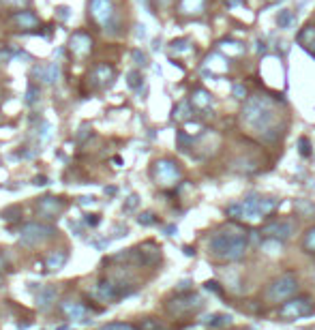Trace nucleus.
I'll use <instances>...</instances> for the list:
<instances>
[{"label":"nucleus","mask_w":315,"mask_h":330,"mask_svg":"<svg viewBox=\"0 0 315 330\" xmlns=\"http://www.w3.org/2000/svg\"><path fill=\"white\" fill-rule=\"evenodd\" d=\"M240 129L264 144H274L287 131L289 118L283 99L270 94H251L238 114Z\"/></svg>","instance_id":"f257e3e1"},{"label":"nucleus","mask_w":315,"mask_h":330,"mask_svg":"<svg viewBox=\"0 0 315 330\" xmlns=\"http://www.w3.org/2000/svg\"><path fill=\"white\" fill-rule=\"evenodd\" d=\"M253 234V232H251ZM251 234L238 221L221 223L206 240V253L219 264H234L244 260Z\"/></svg>","instance_id":"f03ea898"},{"label":"nucleus","mask_w":315,"mask_h":330,"mask_svg":"<svg viewBox=\"0 0 315 330\" xmlns=\"http://www.w3.org/2000/svg\"><path fill=\"white\" fill-rule=\"evenodd\" d=\"M279 208V199L274 197H264L257 193H251L240 202H234L225 208L231 221H242V223H257L264 219H270L274 215V210Z\"/></svg>","instance_id":"7ed1b4c3"},{"label":"nucleus","mask_w":315,"mask_h":330,"mask_svg":"<svg viewBox=\"0 0 315 330\" xmlns=\"http://www.w3.org/2000/svg\"><path fill=\"white\" fill-rule=\"evenodd\" d=\"M300 289V277L296 270H283L268 281V285L264 287L262 298L266 305H279V302L289 300L292 296L298 294Z\"/></svg>","instance_id":"20e7f679"},{"label":"nucleus","mask_w":315,"mask_h":330,"mask_svg":"<svg viewBox=\"0 0 315 330\" xmlns=\"http://www.w3.org/2000/svg\"><path fill=\"white\" fill-rule=\"evenodd\" d=\"M315 315V298L309 294H296L276 307V318L283 322H294Z\"/></svg>","instance_id":"39448f33"},{"label":"nucleus","mask_w":315,"mask_h":330,"mask_svg":"<svg viewBox=\"0 0 315 330\" xmlns=\"http://www.w3.org/2000/svg\"><path fill=\"white\" fill-rule=\"evenodd\" d=\"M204 309V298L197 292H178L176 296H172L170 300H165V311L172 318H189L195 315Z\"/></svg>","instance_id":"423d86ee"},{"label":"nucleus","mask_w":315,"mask_h":330,"mask_svg":"<svg viewBox=\"0 0 315 330\" xmlns=\"http://www.w3.org/2000/svg\"><path fill=\"white\" fill-rule=\"evenodd\" d=\"M150 176L159 187H174L180 183V178H182V167H180L178 161L163 157V159H157L152 163Z\"/></svg>","instance_id":"0eeeda50"},{"label":"nucleus","mask_w":315,"mask_h":330,"mask_svg":"<svg viewBox=\"0 0 315 330\" xmlns=\"http://www.w3.org/2000/svg\"><path fill=\"white\" fill-rule=\"evenodd\" d=\"M90 17L96 26H101L103 30L116 32V19H118V6L116 0H90L88 2Z\"/></svg>","instance_id":"6e6552de"},{"label":"nucleus","mask_w":315,"mask_h":330,"mask_svg":"<svg viewBox=\"0 0 315 330\" xmlns=\"http://www.w3.org/2000/svg\"><path fill=\"white\" fill-rule=\"evenodd\" d=\"M133 287H129V283H114V281H101L96 283L92 289V296L101 302H114L122 298V296L131 294Z\"/></svg>","instance_id":"1a4fd4ad"},{"label":"nucleus","mask_w":315,"mask_h":330,"mask_svg":"<svg viewBox=\"0 0 315 330\" xmlns=\"http://www.w3.org/2000/svg\"><path fill=\"white\" fill-rule=\"evenodd\" d=\"M296 232V223L292 219H274V221L266 223L264 228L260 230V236L264 238H274V240H287V238H292Z\"/></svg>","instance_id":"9d476101"},{"label":"nucleus","mask_w":315,"mask_h":330,"mask_svg":"<svg viewBox=\"0 0 315 330\" xmlns=\"http://www.w3.org/2000/svg\"><path fill=\"white\" fill-rule=\"evenodd\" d=\"M47 236H49V230L45 228V225L30 223V225H26V228L22 230V234H19V240H22V244H26V247H35V244L43 242Z\"/></svg>","instance_id":"9b49d317"},{"label":"nucleus","mask_w":315,"mask_h":330,"mask_svg":"<svg viewBox=\"0 0 315 330\" xmlns=\"http://www.w3.org/2000/svg\"><path fill=\"white\" fill-rule=\"evenodd\" d=\"M114 69L109 67V64H96V67L90 71V75H88V80L94 84V86H99V88H105L112 84L114 80Z\"/></svg>","instance_id":"f8f14e48"},{"label":"nucleus","mask_w":315,"mask_h":330,"mask_svg":"<svg viewBox=\"0 0 315 330\" xmlns=\"http://www.w3.org/2000/svg\"><path fill=\"white\" fill-rule=\"evenodd\" d=\"M69 47H71V51H73L77 58L86 56L88 51H90V47H92V41H90L88 32H84V30L75 32V35L71 37V41H69Z\"/></svg>","instance_id":"ddd939ff"},{"label":"nucleus","mask_w":315,"mask_h":330,"mask_svg":"<svg viewBox=\"0 0 315 330\" xmlns=\"http://www.w3.org/2000/svg\"><path fill=\"white\" fill-rule=\"evenodd\" d=\"M62 313L67 315L69 320H75V322H88V311L82 302H75V300H64L62 302Z\"/></svg>","instance_id":"4468645a"},{"label":"nucleus","mask_w":315,"mask_h":330,"mask_svg":"<svg viewBox=\"0 0 315 330\" xmlns=\"http://www.w3.org/2000/svg\"><path fill=\"white\" fill-rule=\"evenodd\" d=\"M206 6H208V0H180L178 11L186 17H197L206 11Z\"/></svg>","instance_id":"2eb2a0df"},{"label":"nucleus","mask_w":315,"mask_h":330,"mask_svg":"<svg viewBox=\"0 0 315 330\" xmlns=\"http://www.w3.org/2000/svg\"><path fill=\"white\" fill-rule=\"evenodd\" d=\"M35 75L45 84H54L60 80V67H58L56 62H49V64H45V67H37Z\"/></svg>","instance_id":"dca6fc26"},{"label":"nucleus","mask_w":315,"mask_h":330,"mask_svg":"<svg viewBox=\"0 0 315 330\" xmlns=\"http://www.w3.org/2000/svg\"><path fill=\"white\" fill-rule=\"evenodd\" d=\"M62 206H67V204H62L58 197H41L39 199V212L45 215V217L58 215V212L62 210Z\"/></svg>","instance_id":"f3484780"},{"label":"nucleus","mask_w":315,"mask_h":330,"mask_svg":"<svg viewBox=\"0 0 315 330\" xmlns=\"http://www.w3.org/2000/svg\"><path fill=\"white\" fill-rule=\"evenodd\" d=\"M67 260H69L67 251H64V249H56V251H51V253L47 255V260H45V268L51 270V273H56V270L64 268Z\"/></svg>","instance_id":"a211bd4d"},{"label":"nucleus","mask_w":315,"mask_h":330,"mask_svg":"<svg viewBox=\"0 0 315 330\" xmlns=\"http://www.w3.org/2000/svg\"><path fill=\"white\" fill-rule=\"evenodd\" d=\"M58 298V292H56V287H43V289H39V294H37V305L41 307V309H49L51 305L56 302Z\"/></svg>","instance_id":"6ab92c4d"},{"label":"nucleus","mask_w":315,"mask_h":330,"mask_svg":"<svg viewBox=\"0 0 315 330\" xmlns=\"http://www.w3.org/2000/svg\"><path fill=\"white\" fill-rule=\"evenodd\" d=\"M204 326H210V328H227L231 326V315H225V313H210L206 315L202 320Z\"/></svg>","instance_id":"aec40b11"},{"label":"nucleus","mask_w":315,"mask_h":330,"mask_svg":"<svg viewBox=\"0 0 315 330\" xmlns=\"http://www.w3.org/2000/svg\"><path fill=\"white\" fill-rule=\"evenodd\" d=\"M210 103H212V94H210V93H206L204 88L193 90V94H191V105H193V107L204 109V107H208Z\"/></svg>","instance_id":"412c9836"},{"label":"nucleus","mask_w":315,"mask_h":330,"mask_svg":"<svg viewBox=\"0 0 315 330\" xmlns=\"http://www.w3.org/2000/svg\"><path fill=\"white\" fill-rule=\"evenodd\" d=\"M300 249L305 251V253H309V255H315V225H311V228L302 234Z\"/></svg>","instance_id":"4be33fe9"},{"label":"nucleus","mask_w":315,"mask_h":330,"mask_svg":"<svg viewBox=\"0 0 315 330\" xmlns=\"http://www.w3.org/2000/svg\"><path fill=\"white\" fill-rule=\"evenodd\" d=\"M15 22L19 26H24V28H30V26H37L39 24V17L35 15V13H30V11H22V13H15Z\"/></svg>","instance_id":"5701e85b"},{"label":"nucleus","mask_w":315,"mask_h":330,"mask_svg":"<svg viewBox=\"0 0 315 330\" xmlns=\"http://www.w3.org/2000/svg\"><path fill=\"white\" fill-rule=\"evenodd\" d=\"M276 22H279L281 28H289V26H292V22H294V13L289 11V9L281 11V13H279V17H276Z\"/></svg>","instance_id":"b1692460"},{"label":"nucleus","mask_w":315,"mask_h":330,"mask_svg":"<svg viewBox=\"0 0 315 330\" xmlns=\"http://www.w3.org/2000/svg\"><path fill=\"white\" fill-rule=\"evenodd\" d=\"M101 330H139L133 324H125V322H112V324H105Z\"/></svg>","instance_id":"393cba45"},{"label":"nucleus","mask_w":315,"mask_h":330,"mask_svg":"<svg viewBox=\"0 0 315 330\" xmlns=\"http://www.w3.org/2000/svg\"><path fill=\"white\" fill-rule=\"evenodd\" d=\"M139 330H165V326L161 324L159 320H150V318H148V320H144L139 324Z\"/></svg>","instance_id":"a878e982"},{"label":"nucleus","mask_w":315,"mask_h":330,"mask_svg":"<svg viewBox=\"0 0 315 330\" xmlns=\"http://www.w3.org/2000/svg\"><path fill=\"white\" fill-rule=\"evenodd\" d=\"M137 223L139 225H154L157 223V217H154V212H141L137 217Z\"/></svg>","instance_id":"bb28decb"},{"label":"nucleus","mask_w":315,"mask_h":330,"mask_svg":"<svg viewBox=\"0 0 315 330\" xmlns=\"http://www.w3.org/2000/svg\"><path fill=\"white\" fill-rule=\"evenodd\" d=\"M204 287L208 289V292L217 294V296H223V287H221V283H219V281H206Z\"/></svg>","instance_id":"cd10ccee"},{"label":"nucleus","mask_w":315,"mask_h":330,"mask_svg":"<svg viewBox=\"0 0 315 330\" xmlns=\"http://www.w3.org/2000/svg\"><path fill=\"white\" fill-rule=\"evenodd\" d=\"M129 86H131V88H139L141 86V75L137 73V71L129 73Z\"/></svg>","instance_id":"c85d7f7f"},{"label":"nucleus","mask_w":315,"mask_h":330,"mask_svg":"<svg viewBox=\"0 0 315 330\" xmlns=\"http://www.w3.org/2000/svg\"><path fill=\"white\" fill-rule=\"evenodd\" d=\"M298 146H300V154H302V157H309V154H311V150H309L311 146H309V140L307 138H300L298 140Z\"/></svg>","instance_id":"c756f323"},{"label":"nucleus","mask_w":315,"mask_h":330,"mask_svg":"<svg viewBox=\"0 0 315 330\" xmlns=\"http://www.w3.org/2000/svg\"><path fill=\"white\" fill-rule=\"evenodd\" d=\"M41 141H43V144L51 141V127L49 125H43V129H41Z\"/></svg>","instance_id":"7c9ffc66"},{"label":"nucleus","mask_w":315,"mask_h":330,"mask_svg":"<svg viewBox=\"0 0 315 330\" xmlns=\"http://www.w3.org/2000/svg\"><path fill=\"white\" fill-rule=\"evenodd\" d=\"M137 202H139V197H137V195H131V197H129V202L125 204V210H127V212L133 210L135 206H137Z\"/></svg>","instance_id":"2f4dec72"},{"label":"nucleus","mask_w":315,"mask_h":330,"mask_svg":"<svg viewBox=\"0 0 315 330\" xmlns=\"http://www.w3.org/2000/svg\"><path fill=\"white\" fill-rule=\"evenodd\" d=\"M84 221L94 228V225H99V223H101V217H96V215H86V217H84Z\"/></svg>","instance_id":"473e14b6"},{"label":"nucleus","mask_w":315,"mask_h":330,"mask_svg":"<svg viewBox=\"0 0 315 330\" xmlns=\"http://www.w3.org/2000/svg\"><path fill=\"white\" fill-rule=\"evenodd\" d=\"M37 93H39V90H37L35 84H32V86H28V101H30V103L37 101Z\"/></svg>","instance_id":"72a5a7b5"},{"label":"nucleus","mask_w":315,"mask_h":330,"mask_svg":"<svg viewBox=\"0 0 315 330\" xmlns=\"http://www.w3.org/2000/svg\"><path fill=\"white\" fill-rule=\"evenodd\" d=\"M133 56H135V60H137V64H141V67H144V64H146V56L141 54L139 49H135V51H133Z\"/></svg>","instance_id":"f704fd0d"},{"label":"nucleus","mask_w":315,"mask_h":330,"mask_svg":"<svg viewBox=\"0 0 315 330\" xmlns=\"http://www.w3.org/2000/svg\"><path fill=\"white\" fill-rule=\"evenodd\" d=\"M234 94L238 96V99H244V94H247V90H244L242 84H238V86L234 88Z\"/></svg>","instance_id":"c9c22d12"},{"label":"nucleus","mask_w":315,"mask_h":330,"mask_svg":"<svg viewBox=\"0 0 315 330\" xmlns=\"http://www.w3.org/2000/svg\"><path fill=\"white\" fill-rule=\"evenodd\" d=\"M49 183V178H45V176H37L35 178V185H39V187H43V185H47Z\"/></svg>","instance_id":"e433bc0d"},{"label":"nucleus","mask_w":315,"mask_h":330,"mask_svg":"<svg viewBox=\"0 0 315 330\" xmlns=\"http://www.w3.org/2000/svg\"><path fill=\"white\" fill-rule=\"evenodd\" d=\"M154 2H157L159 6H170V4L174 2V0H154Z\"/></svg>","instance_id":"4c0bfd02"},{"label":"nucleus","mask_w":315,"mask_h":330,"mask_svg":"<svg viewBox=\"0 0 315 330\" xmlns=\"http://www.w3.org/2000/svg\"><path fill=\"white\" fill-rule=\"evenodd\" d=\"M182 251H184V255H195V249L193 247H184Z\"/></svg>","instance_id":"58836bf2"},{"label":"nucleus","mask_w":315,"mask_h":330,"mask_svg":"<svg viewBox=\"0 0 315 330\" xmlns=\"http://www.w3.org/2000/svg\"><path fill=\"white\" fill-rule=\"evenodd\" d=\"M80 202L88 206V204H92V202H94V197H82V199H80Z\"/></svg>","instance_id":"ea45409f"},{"label":"nucleus","mask_w":315,"mask_h":330,"mask_svg":"<svg viewBox=\"0 0 315 330\" xmlns=\"http://www.w3.org/2000/svg\"><path fill=\"white\" fill-rule=\"evenodd\" d=\"M105 193H109V195H114V193H118V189H114V187H107Z\"/></svg>","instance_id":"a19ab883"},{"label":"nucleus","mask_w":315,"mask_h":330,"mask_svg":"<svg viewBox=\"0 0 315 330\" xmlns=\"http://www.w3.org/2000/svg\"><path fill=\"white\" fill-rule=\"evenodd\" d=\"M165 232H167L170 236H174V232H176V228H174V225H170V228H165Z\"/></svg>","instance_id":"79ce46f5"},{"label":"nucleus","mask_w":315,"mask_h":330,"mask_svg":"<svg viewBox=\"0 0 315 330\" xmlns=\"http://www.w3.org/2000/svg\"><path fill=\"white\" fill-rule=\"evenodd\" d=\"M6 2H11V4H19V2H24V0H6Z\"/></svg>","instance_id":"37998d69"},{"label":"nucleus","mask_w":315,"mask_h":330,"mask_svg":"<svg viewBox=\"0 0 315 330\" xmlns=\"http://www.w3.org/2000/svg\"><path fill=\"white\" fill-rule=\"evenodd\" d=\"M58 330H69V328H67V326H60V328H58Z\"/></svg>","instance_id":"c03bdc74"},{"label":"nucleus","mask_w":315,"mask_h":330,"mask_svg":"<svg viewBox=\"0 0 315 330\" xmlns=\"http://www.w3.org/2000/svg\"><path fill=\"white\" fill-rule=\"evenodd\" d=\"M0 285H2V277H0Z\"/></svg>","instance_id":"a18cd8bd"}]
</instances>
